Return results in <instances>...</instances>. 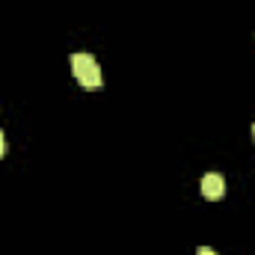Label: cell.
I'll list each match as a JSON object with an SVG mask.
<instances>
[{"label": "cell", "instance_id": "obj_4", "mask_svg": "<svg viewBox=\"0 0 255 255\" xmlns=\"http://www.w3.org/2000/svg\"><path fill=\"white\" fill-rule=\"evenodd\" d=\"M6 154V136H3V130H0V157Z\"/></svg>", "mask_w": 255, "mask_h": 255}, {"label": "cell", "instance_id": "obj_5", "mask_svg": "<svg viewBox=\"0 0 255 255\" xmlns=\"http://www.w3.org/2000/svg\"><path fill=\"white\" fill-rule=\"evenodd\" d=\"M253 139H255V125H253Z\"/></svg>", "mask_w": 255, "mask_h": 255}, {"label": "cell", "instance_id": "obj_1", "mask_svg": "<svg viewBox=\"0 0 255 255\" xmlns=\"http://www.w3.org/2000/svg\"><path fill=\"white\" fill-rule=\"evenodd\" d=\"M71 71L83 89H101L104 86V71L95 63L92 54H71Z\"/></svg>", "mask_w": 255, "mask_h": 255}, {"label": "cell", "instance_id": "obj_3", "mask_svg": "<svg viewBox=\"0 0 255 255\" xmlns=\"http://www.w3.org/2000/svg\"><path fill=\"white\" fill-rule=\"evenodd\" d=\"M196 255H217V253H214L211 247H199V250H196Z\"/></svg>", "mask_w": 255, "mask_h": 255}, {"label": "cell", "instance_id": "obj_2", "mask_svg": "<svg viewBox=\"0 0 255 255\" xmlns=\"http://www.w3.org/2000/svg\"><path fill=\"white\" fill-rule=\"evenodd\" d=\"M199 190H202V196H205V199L217 202V199H223V196H226V178H223L220 172H208V175L202 178Z\"/></svg>", "mask_w": 255, "mask_h": 255}]
</instances>
